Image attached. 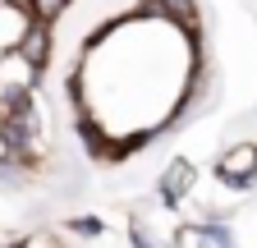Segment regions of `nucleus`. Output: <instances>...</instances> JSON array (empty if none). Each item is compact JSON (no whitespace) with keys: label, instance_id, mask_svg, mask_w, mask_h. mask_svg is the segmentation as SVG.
I'll list each match as a JSON object with an SVG mask.
<instances>
[{"label":"nucleus","instance_id":"20e7f679","mask_svg":"<svg viewBox=\"0 0 257 248\" xmlns=\"http://www.w3.org/2000/svg\"><path fill=\"white\" fill-rule=\"evenodd\" d=\"M138 14L147 19H161V23H179L184 33L188 28H198V14H193V0H143Z\"/></svg>","mask_w":257,"mask_h":248},{"label":"nucleus","instance_id":"f257e3e1","mask_svg":"<svg viewBox=\"0 0 257 248\" xmlns=\"http://www.w3.org/2000/svg\"><path fill=\"white\" fill-rule=\"evenodd\" d=\"M216 179L220 184H230V189H239V193H248V189H257V143H230L216 157Z\"/></svg>","mask_w":257,"mask_h":248},{"label":"nucleus","instance_id":"39448f33","mask_svg":"<svg viewBox=\"0 0 257 248\" xmlns=\"http://www.w3.org/2000/svg\"><path fill=\"white\" fill-rule=\"evenodd\" d=\"M23 55H28L37 69H46V60H51V28H46V23H37V28L28 33V42H23Z\"/></svg>","mask_w":257,"mask_h":248},{"label":"nucleus","instance_id":"1a4fd4ad","mask_svg":"<svg viewBox=\"0 0 257 248\" xmlns=\"http://www.w3.org/2000/svg\"><path fill=\"white\" fill-rule=\"evenodd\" d=\"M19 248H64V243H60L55 234H46V230H42V234H28V239H19Z\"/></svg>","mask_w":257,"mask_h":248},{"label":"nucleus","instance_id":"7ed1b4c3","mask_svg":"<svg viewBox=\"0 0 257 248\" xmlns=\"http://www.w3.org/2000/svg\"><path fill=\"white\" fill-rule=\"evenodd\" d=\"M32 28H37V19H32V10L23 5V0H10V5H0V55L23 51V42H28Z\"/></svg>","mask_w":257,"mask_h":248},{"label":"nucleus","instance_id":"f03ea898","mask_svg":"<svg viewBox=\"0 0 257 248\" xmlns=\"http://www.w3.org/2000/svg\"><path fill=\"white\" fill-rule=\"evenodd\" d=\"M193 184H198V166H193L188 157H175L166 170H161V179H156V198L175 211V207L193 193Z\"/></svg>","mask_w":257,"mask_h":248},{"label":"nucleus","instance_id":"423d86ee","mask_svg":"<svg viewBox=\"0 0 257 248\" xmlns=\"http://www.w3.org/2000/svg\"><path fill=\"white\" fill-rule=\"evenodd\" d=\"M69 234H83V239H106L110 234V225L101 221V216H69Z\"/></svg>","mask_w":257,"mask_h":248},{"label":"nucleus","instance_id":"0eeeda50","mask_svg":"<svg viewBox=\"0 0 257 248\" xmlns=\"http://www.w3.org/2000/svg\"><path fill=\"white\" fill-rule=\"evenodd\" d=\"M69 5H74V0H28L32 19H37V23H46V28H51V23H55L64 10H69Z\"/></svg>","mask_w":257,"mask_h":248},{"label":"nucleus","instance_id":"6e6552de","mask_svg":"<svg viewBox=\"0 0 257 248\" xmlns=\"http://www.w3.org/2000/svg\"><path fill=\"white\" fill-rule=\"evenodd\" d=\"M128 243H134V248H161V243L152 239V230H143L138 221H134V225H128Z\"/></svg>","mask_w":257,"mask_h":248}]
</instances>
